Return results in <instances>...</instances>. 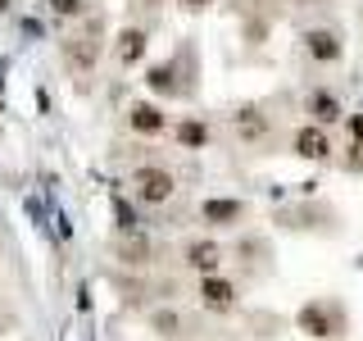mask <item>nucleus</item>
<instances>
[{"instance_id":"10","label":"nucleus","mask_w":363,"mask_h":341,"mask_svg":"<svg viewBox=\"0 0 363 341\" xmlns=\"http://www.w3.org/2000/svg\"><path fill=\"white\" fill-rule=\"evenodd\" d=\"M128 123H132V132H145V136H155V132H164V109L155 105V100H136V105L128 109Z\"/></svg>"},{"instance_id":"14","label":"nucleus","mask_w":363,"mask_h":341,"mask_svg":"<svg viewBox=\"0 0 363 341\" xmlns=\"http://www.w3.org/2000/svg\"><path fill=\"white\" fill-rule=\"evenodd\" d=\"M177 141L191 146V151H204V146H209V128H204V123H196V119H186V123L177 128Z\"/></svg>"},{"instance_id":"5","label":"nucleus","mask_w":363,"mask_h":341,"mask_svg":"<svg viewBox=\"0 0 363 341\" xmlns=\"http://www.w3.org/2000/svg\"><path fill=\"white\" fill-rule=\"evenodd\" d=\"M200 219L209 227H236L245 219V200H232V196H213L200 205Z\"/></svg>"},{"instance_id":"2","label":"nucleus","mask_w":363,"mask_h":341,"mask_svg":"<svg viewBox=\"0 0 363 341\" xmlns=\"http://www.w3.org/2000/svg\"><path fill=\"white\" fill-rule=\"evenodd\" d=\"M173 191H177V178L159 164H141L132 173V196L141 205H164V200H173Z\"/></svg>"},{"instance_id":"9","label":"nucleus","mask_w":363,"mask_h":341,"mask_svg":"<svg viewBox=\"0 0 363 341\" xmlns=\"http://www.w3.org/2000/svg\"><path fill=\"white\" fill-rule=\"evenodd\" d=\"M218 264H223V246H218V242H191V246H186V269H196V273H204V278H213V273H218Z\"/></svg>"},{"instance_id":"11","label":"nucleus","mask_w":363,"mask_h":341,"mask_svg":"<svg viewBox=\"0 0 363 341\" xmlns=\"http://www.w3.org/2000/svg\"><path fill=\"white\" fill-rule=\"evenodd\" d=\"M309 114H313L318 128H332V123L345 119V109H340V100L332 96V91H313V96H309Z\"/></svg>"},{"instance_id":"12","label":"nucleus","mask_w":363,"mask_h":341,"mask_svg":"<svg viewBox=\"0 0 363 341\" xmlns=\"http://www.w3.org/2000/svg\"><path fill=\"white\" fill-rule=\"evenodd\" d=\"M145 87H150L155 96H182V82H177V64L168 60V64H155V68H145Z\"/></svg>"},{"instance_id":"7","label":"nucleus","mask_w":363,"mask_h":341,"mask_svg":"<svg viewBox=\"0 0 363 341\" xmlns=\"http://www.w3.org/2000/svg\"><path fill=\"white\" fill-rule=\"evenodd\" d=\"M304 50H309V60H318V64H336L340 55H345V45H340V37L332 28H309L304 32Z\"/></svg>"},{"instance_id":"6","label":"nucleus","mask_w":363,"mask_h":341,"mask_svg":"<svg viewBox=\"0 0 363 341\" xmlns=\"http://www.w3.org/2000/svg\"><path fill=\"white\" fill-rule=\"evenodd\" d=\"M145 45H150V32L145 28H123L118 41H113V60H118L123 68H136L145 60Z\"/></svg>"},{"instance_id":"8","label":"nucleus","mask_w":363,"mask_h":341,"mask_svg":"<svg viewBox=\"0 0 363 341\" xmlns=\"http://www.w3.org/2000/svg\"><path fill=\"white\" fill-rule=\"evenodd\" d=\"M100 60V37L96 32H86V37H77V41H64V64L68 68H77V73H91Z\"/></svg>"},{"instance_id":"4","label":"nucleus","mask_w":363,"mask_h":341,"mask_svg":"<svg viewBox=\"0 0 363 341\" xmlns=\"http://www.w3.org/2000/svg\"><path fill=\"white\" fill-rule=\"evenodd\" d=\"M291 151L300 159H327L332 155V136H327V128H318V123H304V128L291 136Z\"/></svg>"},{"instance_id":"16","label":"nucleus","mask_w":363,"mask_h":341,"mask_svg":"<svg viewBox=\"0 0 363 341\" xmlns=\"http://www.w3.org/2000/svg\"><path fill=\"white\" fill-rule=\"evenodd\" d=\"M50 9L60 18H77V14H82V0H50Z\"/></svg>"},{"instance_id":"1","label":"nucleus","mask_w":363,"mask_h":341,"mask_svg":"<svg viewBox=\"0 0 363 341\" xmlns=\"http://www.w3.org/2000/svg\"><path fill=\"white\" fill-rule=\"evenodd\" d=\"M295 328L318 337V341H332V337L345 332V310H340L336 301H309V305H300V314H295Z\"/></svg>"},{"instance_id":"13","label":"nucleus","mask_w":363,"mask_h":341,"mask_svg":"<svg viewBox=\"0 0 363 341\" xmlns=\"http://www.w3.org/2000/svg\"><path fill=\"white\" fill-rule=\"evenodd\" d=\"M232 123H236V132H241V141H264V136H268V114L255 109V105L236 109Z\"/></svg>"},{"instance_id":"19","label":"nucleus","mask_w":363,"mask_h":341,"mask_svg":"<svg viewBox=\"0 0 363 341\" xmlns=\"http://www.w3.org/2000/svg\"><path fill=\"white\" fill-rule=\"evenodd\" d=\"M9 5H14V0H0V14H5V9H9Z\"/></svg>"},{"instance_id":"3","label":"nucleus","mask_w":363,"mask_h":341,"mask_svg":"<svg viewBox=\"0 0 363 341\" xmlns=\"http://www.w3.org/2000/svg\"><path fill=\"white\" fill-rule=\"evenodd\" d=\"M200 305L209 314H227V310H236V282H227V278H200Z\"/></svg>"},{"instance_id":"17","label":"nucleus","mask_w":363,"mask_h":341,"mask_svg":"<svg viewBox=\"0 0 363 341\" xmlns=\"http://www.w3.org/2000/svg\"><path fill=\"white\" fill-rule=\"evenodd\" d=\"M350 132H354V141L363 146V114H350Z\"/></svg>"},{"instance_id":"18","label":"nucleus","mask_w":363,"mask_h":341,"mask_svg":"<svg viewBox=\"0 0 363 341\" xmlns=\"http://www.w3.org/2000/svg\"><path fill=\"white\" fill-rule=\"evenodd\" d=\"M177 5H186V9H209L213 0H177Z\"/></svg>"},{"instance_id":"15","label":"nucleus","mask_w":363,"mask_h":341,"mask_svg":"<svg viewBox=\"0 0 363 341\" xmlns=\"http://www.w3.org/2000/svg\"><path fill=\"white\" fill-rule=\"evenodd\" d=\"M118 255L128 259V264H145V259H150V242H145V237H128V242H118Z\"/></svg>"}]
</instances>
